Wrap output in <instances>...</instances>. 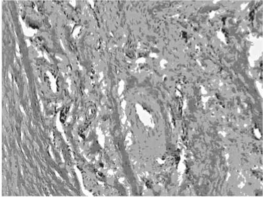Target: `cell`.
I'll return each mask as SVG.
<instances>
[{
  "mask_svg": "<svg viewBox=\"0 0 263 197\" xmlns=\"http://www.w3.org/2000/svg\"><path fill=\"white\" fill-rule=\"evenodd\" d=\"M68 108L67 107H66V108L65 107L64 109H63V110L61 112V113H60V121L62 123H64L65 120H66L67 113V112H68Z\"/></svg>",
  "mask_w": 263,
  "mask_h": 197,
  "instance_id": "1",
  "label": "cell"
}]
</instances>
